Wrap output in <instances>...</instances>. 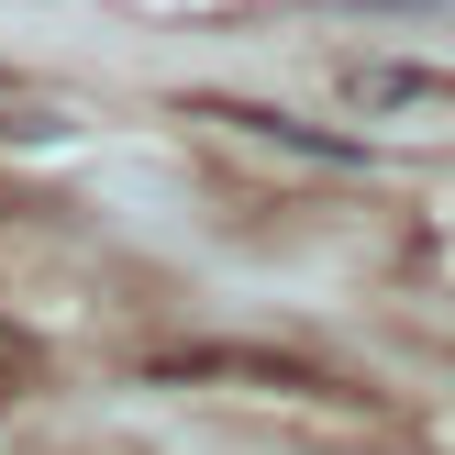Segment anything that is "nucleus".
I'll use <instances>...</instances> for the list:
<instances>
[{
    "label": "nucleus",
    "mask_w": 455,
    "mask_h": 455,
    "mask_svg": "<svg viewBox=\"0 0 455 455\" xmlns=\"http://www.w3.org/2000/svg\"><path fill=\"white\" fill-rule=\"evenodd\" d=\"M355 100L367 111H400V100H455V78H434V67H355Z\"/></svg>",
    "instance_id": "nucleus-2"
},
{
    "label": "nucleus",
    "mask_w": 455,
    "mask_h": 455,
    "mask_svg": "<svg viewBox=\"0 0 455 455\" xmlns=\"http://www.w3.org/2000/svg\"><path fill=\"white\" fill-rule=\"evenodd\" d=\"M212 123H234V133H267V145H300V156H333V167H367V145L355 133H323V123H289V111H267V100H200Z\"/></svg>",
    "instance_id": "nucleus-1"
}]
</instances>
